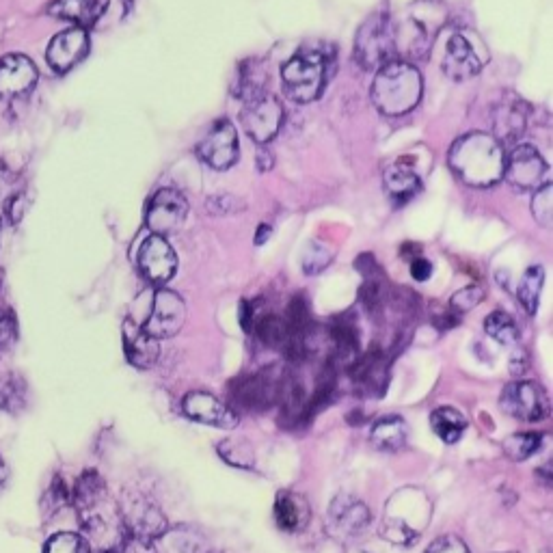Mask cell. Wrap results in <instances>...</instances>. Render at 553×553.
Returning a JSON list of instances; mask_svg holds the SVG:
<instances>
[{
	"mask_svg": "<svg viewBox=\"0 0 553 553\" xmlns=\"http://www.w3.org/2000/svg\"><path fill=\"white\" fill-rule=\"evenodd\" d=\"M426 553H471L469 547L465 545V541H461L458 536H439L437 541H433L428 545Z\"/></svg>",
	"mask_w": 553,
	"mask_h": 553,
	"instance_id": "obj_38",
	"label": "cell"
},
{
	"mask_svg": "<svg viewBox=\"0 0 553 553\" xmlns=\"http://www.w3.org/2000/svg\"><path fill=\"white\" fill-rule=\"evenodd\" d=\"M530 119V104L523 102L515 93L502 96L493 109V139L506 147V145H519V139L528 130Z\"/></svg>",
	"mask_w": 553,
	"mask_h": 553,
	"instance_id": "obj_11",
	"label": "cell"
},
{
	"mask_svg": "<svg viewBox=\"0 0 553 553\" xmlns=\"http://www.w3.org/2000/svg\"><path fill=\"white\" fill-rule=\"evenodd\" d=\"M89 48H91L89 33L85 29L74 26V29H67L57 37H52L46 59L52 70L65 74L89 55Z\"/></svg>",
	"mask_w": 553,
	"mask_h": 553,
	"instance_id": "obj_14",
	"label": "cell"
},
{
	"mask_svg": "<svg viewBox=\"0 0 553 553\" xmlns=\"http://www.w3.org/2000/svg\"><path fill=\"white\" fill-rule=\"evenodd\" d=\"M448 163L456 178L467 186L487 188L504 178L506 152L493 134L469 132L454 141Z\"/></svg>",
	"mask_w": 553,
	"mask_h": 553,
	"instance_id": "obj_1",
	"label": "cell"
},
{
	"mask_svg": "<svg viewBox=\"0 0 553 553\" xmlns=\"http://www.w3.org/2000/svg\"><path fill=\"white\" fill-rule=\"evenodd\" d=\"M219 454L225 463L238 469H251L255 465V454L251 443L245 439H225L219 443Z\"/></svg>",
	"mask_w": 553,
	"mask_h": 553,
	"instance_id": "obj_31",
	"label": "cell"
},
{
	"mask_svg": "<svg viewBox=\"0 0 553 553\" xmlns=\"http://www.w3.org/2000/svg\"><path fill=\"white\" fill-rule=\"evenodd\" d=\"M281 78L294 102H314L327 87V57L318 50H301L281 67Z\"/></svg>",
	"mask_w": 553,
	"mask_h": 553,
	"instance_id": "obj_4",
	"label": "cell"
},
{
	"mask_svg": "<svg viewBox=\"0 0 553 553\" xmlns=\"http://www.w3.org/2000/svg\"><path fill=\"white\" fill-rule=\"evenodd\" d=\"M312 519V506L299 493L281 491L275 499V521L283 532H301Z\"/></svg>",
	"mask_w": 553,
	"mask_h": 553,
	"instance_id": "obj_22",
	"label": "cell"
},
{
	"mask_svg": "<svg viewBox=\"0 0 553 553\" xmlns=\"http://www.w3.org/2000/svg\"><path fill=\"white\" fill-rule=\"evenodd\" d=\"M484 331H487L493 337V340L499 342L502 346H512V344L519 342L517 322L504 312L489 314L487 320H484Z\"/></svg>",
	"mask_w": 553,
	"mask_h": 553,
	"instance_id": "obj_29",
	"label": "cell"
},
{
	"mask_svg": "<svg viewBox=\"0 0 553 553\" xmlns=\"http://www.w3.org/2000/svg\"><path fill=\"white\" fill-rule=\"evenodd\" d=\"M359 296H361V303L366 305V309L370 314H374L376 309H381V303H383V292H381V286L376 281H368L366 286H363L359 290Z\"/></svg>",
	"mask_w": 553,
	"mask_h": 553,
	"instance_id": "obj_39",
	"label": "cell"
},
{
	"mask_svg": "<svg viewBox=\"0 0 553 553\" xmlns=\"http://www.w3.org/2000/svg\"><path fill=\"white\" fill-rule=\"evenodd\" d=\"M424 80L420 70L407 61H389L372 83V102L387 117L411 113L422 100Z\"/></svg>",
	"mask_w": 553,
	"mask_h": 553,
	"instance_id": "obj_2",
	"label": "cell"
},
{
	"mask_svg": "<svg viewBox=\"0 0 553 553\" xmlns=\"http://www.w3.org/2000/svg\"><path fill=\"white\" fill-rule=\"evenodd\" d=\"M186 322V305L182 296L173 290L160 288L154 292L150 316H147L143 329L156 340L178 335Z\"/></svg>",
	"mask_w": 553,
	"mask_h": 553,
	"instance_id": "obj_10",
	"label": "cell"
},
{
	"mask_svg": "<svg viewBox=\"0 0 553 553\" xmlns=\"http://www.w3.org/2000/svg\"><path fill=\"white\" fill-rule=\"evenodd\" d=\"M281 389L283 383L273 379V376H268L266 372H260L238 379L232 387V394L240 407H245L249 411H266L277 402V398L281 396Z\"/></svg>",
	"mask_w": 553,
	"mask_h": 553,
	"instance_id": "obj_15",
	"label": "cell"
},
{
	"mask_svg": "<svg viewBox=\"0 0 553 553\" xmlns=\"http://www.w3.org/2000/svg\"><path fill=\"white\" fill-rule=\"evenodd\" d=\"M331 260H333L331 247L322 245V242H312L303 255V271L305 275H318L325 271Z\"/></svg>",
	"mask_w": 553,
	"mask_h": 553,
	"instance_id": "obj_33",
	"label": "cell"
},
{
	"mask_svg": "<svg viewBox=\"0 0 553 553\" xmlns=\"http://www.w3.org/2000/svg\"><path fill=\"white\" fill-rule=\"evenodd\" d=\"M430 426H433L435 435L445 443H456L467 430L465 415L454 407H439L430 415Z\"/></svg>",
	"mask_w": 553,
	"mask_h": 553,
	"instance_id": "obj_26",
	"label": "cell"
},
{
	"mask_svg": "<svg viewBox=\"0 0 553 553\" xmlns=\"http://www.w3.org/2000/svg\"><path fill=\"white\" fill-rule=\"evenodd\" d=\"M268 72L260 59H247L238 65V76L234 80V96L242 102H251L266 93Z\"/></svg>",
	"mask_w": 553,
	"mask_h": 553,
	"instance_id": "obj_23",
	"label": "cell"
},
{
	"mask_svg": "<svg viewBox=\"0 0 553 553\" xmlns=\"http://www.w3.org/2000/svg\"><path fill=\"white\" fill-rule=\"evenodd\" d=\"M411 275L415 281H428L430 275H433V264L424 260L422 255L411 262Z\"/></svg>",
	"mask_w": 553,
	"mask_h": 553,
	"instance_id": "obj_41",
	"label": "cell"
},
{
	"mask_svg": "<svg viewBox=\"0 0 553 553\" xmlns=\"http://www.w3.org/2000/svg\"><path fill=\"white\" fill-rule=\"evenodd\" d=\"M288 329L290 333H305L312 325V314H309V305L303 296H294L288 305Z\"/></svg>",
	"mask_w": 553,
	"mask_h": 553,
	"instance_id": "obj_34",
	"label": "cell"
},
{
	"mask_svg": "<svg viewBox=\"0 0 553 553\" xmlns=\"http://www.w3.org/2000/svg\"><path fill=\"white\" fill-rule=\"evenodd\" d=\"M188 217V201L175 188H160L150 199L145 212V225L154 236L175 234Z\"/></svg>",
	"mask_w": 553,
	"mask_h": 553,
	"instance_id": "obj_9",
	"label": "cell"
},
{
	"mask_svg": "<svg viewBox=\"0 0 553 553\" xmlns=\"http://www.w3.org/2000/svg\"><path fill=\"white\" fill-rule=\"evenodd\" d=\"M532 214L541 227L545 229L553 227V188L549 182L538 188V191H534Z\"/></svg>",
	"mask_w": 553,
	"mask_h": 553,
	"instance_id": "obj_32",
	"label": "cell"
},
{
	"mask_svg": "<svg viewBox=\"0 0 553 553\" xmlns=\"http://www.w3.org/2000/svg\"><path fill=\"white\" fill-rule=\"evenodd\" d=\"M37 85V67L24 55L0 59V98H18Z\"/></svg>",
	"mask_w": 553,
	"mask_h": 553,
	"instance_id": "obj_17",
	"label": "cell"
},
{
	"mask_svg": "<svg viewBox=\"0 0 553 553\" xmlns=\"http://www.w3.org/2000/svg\"><path fill=\"white\" fill-rule=\"evenodd\" d=\"M121 331H124L126 357L132 366L141 370L152 368L160 357V346L156 337H152L141 325H137V322L130 318L124 322V329Z\"/></svg>",
	"mask_w": 553,
	"mask_h": 553,
	"instance_id": "obj_18",
	"label": "cell"
},
{
	"mask_svg": "<svg viewBox=\"0 0 553 553\" xmlns=\"http://www.w3.org/2000/svg\"><path fill=\"white\" fill-rule=\"evenodd\" d=\"M506 553H515V551H506Z\"/></svg>",
	"mask_w": 553,
	"mask_h": 553,
	"instance_id": "obj_48",
	"label": "cell"
},
{
	"mask_svg": "<svg viewBox=\"0 0 553 553\" xmlns=\"http://www.w3.org/2000/svg\"><path fill=\"white\" fill-rule=\"evenodd\" d=\"M7 480V467L0 463V484H3Z\"/></svg>",
	"mask_w": 553,
	"mask_h": 553,
	"instance_id": "obj_46",
	"label": "cell"
},
{
	"mask_svg": "<svg viewBox=\"0 0 553 553\" xmlns=\"http://www.w3.org/2000/svg\"><path fill=\"white\" fill-rule=\"evenodd\" d=\"M372 445L383 452H398L407 443V422L398 415H385L372 426Z\"/></svg>",
	"mask_w": 553,
	"mask_h": 553,
	"instance_id": "obj_25",
	"label": "cell"
},
{
	"mask_svg": "<svg viewBox=\"0 0 553 553\" xmlns=\"http://www.w3.org/2000/svg\"><path fill=\"white\" fill-rule=\"evenodd\" d=\"M474 35L465 31H454L448 42H445L441 70L443 74L461 83V80H469L482 72V67L487 65V50L478 46Z\"/></svg>",
	"mask_w": 553,
	"mask_h": 553,
	"instance_id": "obj_5",
	"label": "cell"
},
{
	"mask_svg": "<svg viewBox=\"0 0 553 553\" xmlns=\"http://www.w3.org/2000/svg\"><path fill=\"white\" fill-rule=\"evenodd\" d=\"M268 232H271V227H268V225L258 227V236H255V245H262V242L268 238Z\"/></svg>",
	"mask_w": 553,
	"mask_h": 553,
	"instance_id": "obj_45",
	"label": "cell"
},
{
	"mask_svg": "<svg viewBox=\"0 0 553 553\" xmlns=\"http://www.w3.org/2000/svg\"><path fill=\"white\" fill-rule=\"evenodd\" d=\"M0 227H3V219H0Z\"/></svg>",
	"mask_w": 553,
	"mask_h": 553,
	"instance_id": "obj_47",
	"label": "cell"
},
{
	"mask_svg": "<svg viewBox=\"0 0 553 553\" xmlns=\"http://www.w3.org/2000/svg\"><path fill=\"white\" fill-rule=\"evenodd\" d=\"M350 372H353L355 383L366 391H372V394H381L385 387L387 379V363L379 350H370L363 357H359L353 366H350Z\"/></svg>",
	"mask_w": 553,
	"mask_h": 553,
	"instance_id": "obj_24",
	"label": "cell"
},
{
	"mask_svg": "<svg viewBox=\"0 0 553 553\" xmlns=\"http://www.w3.org/2000/svg\"><path fill=\"white\" fill-rule=\"evenodd\" d=\"M16 320L11 318V314L3 312V309H0V350L7 348L13 340H16Z\"/></svg>",
	"mask_w": 553,
	"mask_h": 553,
	"instance_id": "obj_40",
	"label": "cell"
},
{
	"mask_svg": "<svg viewBox=\"0 0 553 553\" xmlns=\"http://www.w3.org/2000/svg\"><path fill=\"white\" fill-rule=\"evenodd\" d=\"M139 268L147 281L160 286L178 273V255L171 249L167 238L152 234L139 249Z\"/></svg>",
	"mask_w": 553,
	"mask_h": 553,
	"instance_id": "obj_13",
	"label": "cell"
},
{
	"mask_svg": "<svg viewBox=\"0 0 553 553\" xmlns=\"http://www.w3.org/2000/svg\"><path fill=\"white\" fill-rule=\"evenodd\" d=\"M206 208L214 214V217H229V214H236L245 210V201L232 195H214L206 201Z\"/></svg>",
	"mask_w": 553,
	"mask_h": 553,
	"instance_id": "obj_37",
	"label": "cell"
},
{
	"mask_svg": "<svg viewBox=\"0 0 553 553\" xmlns=\"http://www.w3.org/2000/svg\"><path fill=\"white\" fill-rule=\"evenodd\" d=\"M383 180L385 191L396 204H404V201L413 199L422 191V180L415 167L409 165V158H400L396 163H391L383 173Z\"/></svg>",
	"mask_w": 553,
	"mask_h": 553,
	"instance_id": "obj_20",
	"label": "cell"
},
{
	"mask_svg": "<svg viewBox=\"0 0 553 553\" xmlns=\"http://www.w3.org/2000/svg\"><path fill=\"white\" fill-rule=\"evenodd\" d=\"M484 299V290L480 286H469L458 290L452 299H450V309L454 314H465L469 309H474L482 303Z\"/></svg>",
	"mask_w": 553,
	"mask_h": 553,
	"instance_id": "obj_36",
	"label": "cell"
},
{
	"mask_svg": "<svg viewBox=\"0 0 553 553\" xmlns=\"http://www.w3.org/2000/svg\"><path fill=\"white\" fill-rule=\"evenodd\" d=\"M541 445H543L541 433H517L504 439L502 450L508 458H512V461H525V458H530L532 454L541 450Z\"/></svg>",
	"mask_w": 553,
	"mask_h": 553,
	"instance_id": "obj_30",
	"label": "cell"
},
{
	"mask_svg": "<svg viewBox=\"0 0 553 553\" xmlns=\"http://www.w3.org/2000/svg\"><path fill=\"white\" fill-rule=\"evenodd\" d=\"M543 286H545V271H543V266H530L528 271L523 273V277L519 279L517 299H519L521 307H523L525 312H528L530 316L536 314L538 301H541Z\"/></svg>",
	"mask_w": 553,
	"mask_h": 553,
	"instance_id": "obj_27",
	"label": "cell"
},
{
	"mask_svg": "<svg viewBox=\"0 0 553 553\" xmlns=\"http://www.w3.org/2000/svg\"><path fill=\"white\" fill-rule=\"evenodd\" d=\"M502 409L523 422H538L549 415V400L545 389L534 381H512L499 398Z\"/></svg>",
	"mask_w": 553,
	"mask_h": 553,
	"instance_id": "obj_7",
	"label": "cell"
},
{
	"mask_svg": "<svg viewBox=\"0 0 553 553\" xmlns=\"http://www.w3.org/2000/svg\"><path fill=\"white\" fill-rule=\"evenodd\" d=\"M283 117H286L283 104L271 93H264V96L247 102L245 111L240 113L242 128L258 145H266L277 137Z\"/></svg>",
	"mask_w": 553,
	"mask_h": 553,
	"instance_id": "obj_8",
	"label": "cell"
},
{
	"mask_svg": "<svg viewBox=\"0 0 553 553\" xmlns=\"http://www.w3.org/2000/svg\"><path fill=\"white\" fill-rule=\"evenodd\" d=\"M355 61L368 72H379L396 61V22L387 11H376L359 26L355 37Z\"/></svg>",
	"mask_w": 553,
	"mask_h": 553,
	"instance_id": "obj_3",
	"label": "cell"
},
{
	"mask_svg": "<svg viewBox=\"0 0 553 553\" xmlns=\"http://www.w3.org/2000/svg\"><path fill=\"white\" fill-rule=\"evenodd\" d=\"M549 167L534 145H515L506 158L504 180L517 191H538L547 184Z\"/></svg>",
	"mask_w": 553,
	"mask_h": 553,
	"instance_id": "obj_6",
	"label": "cell"
},
{
	"mask_svg": "<svg viewBox=\"0 0 553 553\" xmlns=\"http://www.w3.org/2000/svg\"><path fill=\"white\" fill-rule=\"evenodd\" d=\"M9 182H11V173H9V169H7V165L3 163V160H0V195L5 193V188L9 186Z\"/></svg>",
	"mask_w": 553,
	"mask_h": 553,
	"instance_id": "obj_44",
	"label": "cell"
},
{
	"mask_svg": "<svg viewBox=\"0 0 553 553\" xmlns=\"http://www.w3.org/2000/svg\"><path fill=\"white\" fill-rule=\"evenodd\" d=\"M329 519L333 530L353 536L359 534L370 523V510L361 499L353 495H337L329 508Z\"/></svg>",
	"mask_w": 553,
	"mask_h": 553,
	"instance_id": "obj_19",
	"label": "cell"
},
{
	"mask_svg": "<svg viewBox=\"0 0 553 553\" xmlns=\"http://www.w3.org/2000/svg\"><path fill=\"white\" fill-rule=\"evenodd\" d=\"M197 156L217 171H225L238 160V132L229 119H219L197 145Z\"/></svg>",
	"mask_w": 553,
	"mask_h": 553,
	"instance_id": "obj_12",
	"label": "cell"
},
{
	"mask_svg": "<svg viewBox=\"0 0 553 553\" xmlns=\"http://www.w3.org/2000/svg\"><path fill=\"white\" fill-rule=\"evenodd\" d=\"M253 307L249 301H242L240 303V327L245 331H251L253 329Z\"/></svg>",
	"mask_w": 553,
	"mask_h": 553,
	"instance_id": "obj_42",
	"label": "cell"
},
{
	"mask_svg": "<svg viewBox=\"0 0 553 553\" xmlns=\"http://www.w3.org/2000/svg\"><path fill=\"white\" fill-rule=\"evenodd\" d=\"M255 331H258L260 342L271 346V348H277V346L283 348L290 340L288 322L279 316H273V314L264 316L262 320H255Z\"/></svg>",
	"mask_w": 553,
	"mask_h": 553,
	"instance_id": "obj_28",
	"label": "cell"
},
{
	"mask_svg": "<svg viewBox=\"0 0 553 553\" xmlns=\"http://www.w3.org/2000/svg\"><path fill=\"white\" fill-rule=\"evenodd\" d=\"M182 407L191 420L208 426H217L223 430H232L240 422V417L229 409L225 402L214 398L212 394H206V391H191V394L184 398Z\"/></svg>",
	"mask_w": 553,
	"mask_h": 553,
	"instance_id": "obj_16",
	"label": "cell"
},
{
	"mask_svg": "<svg viewBox=\"0 0 553 553\" xmlns=\"http://www.w3.org/2000/svg\"><path fill=\"white\" fill-rule=\"evenodd\" d=\"M44 553H89V543L78 534L52 536Z\"/></svg>",
	"mask_w": 553,
	"mask_h": 553,
	"instance_id": "obj_35",
	"label": "cell"
},
{
	"mask_svg": "<svg viewBox=\"0 0 553 553\" xmlns=\"http://www.w3.org/2000/svg\"><path fill=\"white\" fill-rule=\"evenodd\" d=\"M106 7H109V0H55L48 7V13L61 20H70L78 29L87 31L104 16Z\"/></svg>",
	"mask_w": 553,
	"mask_h": 553,
	"instance_id": "obj_21",
	"label": "cell"
},
{
	"mask_svg": "<svg viewBox=\"0 0 553 553\" xmlns=\"http://www.w3.org/2000/svg\"><path fill=\"white\" fill-rule=\"evenodd\" d=\"M255 160H258V169L260 171H271L273 165H275V160H273L271 154L266 152V147H260L258 154H255Z\"/></svg>",
	"mask_w": 553,
	"mask_h": 553,
	"instance_id": "obj_43",
	"label": "cell"
}]
</instances>
